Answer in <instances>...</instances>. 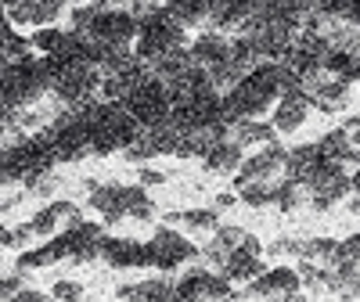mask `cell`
<instances>
[{"instance_id": "1", "label": "cell", "mask_w": 360, "mask_h": 302, "mask_svg": "<svg viewBox=\"0 0 360 302\" xmlns=\"http://www.w3.org/2000/svg\"><path fill=\"white\" fill-rule=\"evenodd\" d=\"M76 115L86 123L90 144H94V155H98V159L123 151V147L141 133V126L134 123V115L127 112L123 101H90V105H83Z\"/></svg>"}, {"instance_id": "2", "label": "cell", "mask_w": 360, "mask_h": 302, "mask_svg": "<svg viewBox=\"0 0 360 302\" xmlns=\"http://www.w3.org/2000/svg\"><path fill=\"white\" fill-rule=\"evenodd\" d=\"M137 25L141 29H137V40H134V54L148 69L162 65L166 58H173L180 51H188V29L180 25L166 8H155L152 15H144Z\"/></svg>"}, {"instance_id": "3", "label": "cell", "mask_w": 360, "mask_h": 302, "mask_svg": "<svg viewBox=\"0 0 360 302\" xmlns=\"http://www.w3.org/2000/svg\"><path fill=\"white\" fill-rule=\"evenodd\" d=\"M54 169V155L51 147L33 137V140H22L0 151V188H11V184H37L40 176H47Z\"/></svg>"}, {"instance_id": "4", "label": "cell", "mask_w": 360, "mask_h": 302, "mask_svg": "<svg viewBox=\"0 0 360 302\" xmlns=\"http://www.w3.org/2000/svg\"><path fill=\"white\" fill-rule=\"evenodd\" d=\"M123 105H127V112L134 115V123H137L141 130H159V126H166L169 119H173L169 94H166V86H162L155 76L144 79Z\"/></svg>"}, {"instance_id": "5", "label": "cell", "mask_w": 360, "mask_h": 302, "mask_svg": "<svg viewBox=\"0 0 360 302\" xmlns=\"http://www.w3.org/2000/svg\"><path fill=\"white\" fill-rule=\"evenodd\" d=\"M144 249H148V270H159V274H173L184 263L198 259V249L173 227H159L152 241H144Z\"/></svg>"}, {"instance_id": "6", "label": "cell", "mask_w": 360, "mask_h": 302, "mask_svg": "<svg viewBox=\"0 0 360 302\" xmlns=\"http://www.w3.org/2000/svg\"><path fill=\"white\" fill-rule=\"evenodd\" d=\"M40 140L51 147L54 162H83L94 155V144H90V130L79 115L65 119V123H58L51 130L40 133Z\"/></svg>"}, {"instance_id": "7", "label": "cell", "mask_w": 360, "mask_h": 302, "mask_svg": "<svg viewBox=\"0 0 360 302\" xmlns=\"http://www.w3.org/2000/svg\"><path fill=\"white\" fill-rule=\"evenodd\" d=\"M303 188L310 195V209H317V213H328L339 198L349 195V173L342 162H332V159H324L307 180H303Z\"/></svg>"}, {"instance_id": "8", "label": "cell", "mask_w": 360, "mask_h": 302, "mask_svg": "<svg viewBox=\"0 0 360 302\" xmlns=\"http://www.w3.org/2000/svg\"><path fill=\"white\" fill-rule=\"evenodd\" d=\"M285 162H288V147L281 140L266 144L263 151L249 155L242 162V169L234 173V191L245 188V184H278V180L285 176Z\"/></svg>"}, {"instance_id": "9", "label": "cell", "mask_w": 360, "mask_h": 302, "mask_svg": "<svg viewBox=\"0 0 360 302\" xmlns=\"http://www.w3.org/2000/svg\"><path fill=\"white\" fill-rule=\"evenodd\" d=\"M137 18L123 8H108L94 18V25L86 29V33L79 37H90V40H98V44H108V47H119V51H130L134 40H137Z\"/></svg>"}, {"instance_id": "10", "label": "cell", "mask_w": 360, "mask_h": 302, "mask_svg": "<svg viewBox=\"0 0 360 302\" xmlns=\"http://www.w3.org/2000/svg\"><path fill=\"white\" fill-rule=\"evenodd\" d=\"M234 252H252V256H263V245H259V237L242 230V227H231V223H220L213 230V237H209V245H205V259L209 266H224Z\"/></svg>"}, {"instance_id": "11", "label": "cell", "mask_w": 360, "mask_h": 302, "mask_svg": "<svg viewBox=\"0 0 360 302\" xmlns=\"http://www.w3.org/2000/svg\"><path fill=\"white\" fill-rule=\"evenodd\" d=\"M299 288H303V281H299V270H295V266H270V270H263L256 281H249L245 291L234 295V298L270 302V298H288V295H295Z\"/></svg>"}, {"instance_id": "12", "label": "cell", "mask_w": 360, "mask_h": 302, "mask_svg": "<svg viewBox=\"0 0 360 302\" xmlns=\"http://www.w3.org/2000/svg\"><path fill=\"white\" fill-rule=\"evenodd\" d=\"M58 237H62V245H65V259H72V263H94V259H101V241H105V227L101 223L79 220V223L65 227Z\"/></svg>"}, {"instance_id": "13", "label": "cell", "mask_w": 360, "mask_h": 302, "mask_svg": "<svg viewBox=\"0 0 360 302\" xmlns=\"http://www.w3.org/2000/svg\"><path fill=\"white\" fill-rule=\"evenodd\" d=\"M144 79H152V69H148L141 58L134 54L127 65H119L115 72L101 76V98H105V101H127Z\"/></svg>"}, {"instance_id": "14", "label": "cell", "mask_w": 360, "mask_h": 302, "mask_svg": "<svg viewBox=\"0 0 360 302\" xmlns=\"http://www.w3.org/2000/svg\"><path fill=\"white\" fill-rule=\"evenodd\" d=\"M101 259L112 270H148V249L134 237H108L101 241Z\"/></svg>"}, {"instance_id": "15", "label": "cell", "mask_w": 360, "mask_h": 302, "mask_svg": "<svg viewBox=\"0 0 360 302\" xmlns=\"http://www.w3.org/2000/svg\"><path fill=\"white\" fill-rule=\"evenodd\" d=\"M307 115H310V98L303 90H292V94L278 98V105L270 108V123H274L278 133H295L307 123Z\"/></svg>"}, {"instance_id": "16", "label": "cell", "mask_w": 360, "mask_h": 302, "mask_svg": "<svg viewBox=\"0 0 360 302\" xmlns=\"http://www.w3.org/2000/svg\"><path fill=\"white\" fill-rule=\"evenodd\" d=\"M256 11V0H217L213 15H209V29L213 33H242Z\"/></svg>"}, {"instance_id": "17", "label": "cell", "mask_w": 360, "mask_h": 302, "mask_svg": "<svg viewBox=\"0 0 360 302\" xmlns=\"http://www.w3.org/2000/svg\"><path fill=\"white\" fill-rule=\"evenodd\" d=\"M227 51H231V40L224 33H213V29H205V33H198L191 44H188V54H191V62L198 69H217L227 62Z\"/></svg>"}, {"instance_id": "18", "label": "cell", "mask_w": 360, "mask_h": 302, "mask_svg": "<svg viewBox=\"0 0 360 302\" xmlns=\"http://www.w3.org/2000/svg\"><path fill=\"white\" fill-rule=\"evenodd\" d=\"M242 162H245V147L238 144V140H220V144H213L202 155V169L205 173H213V176H234L238 169H242Z\"/></svg>"}, {"instance_id": "19", "label": "cell", "mask_w": 360, "mask_h": 302, "mask_svg": "<svg viewBox=\"0 0 360 302\" xmlns=\"http://www.w3.org/2000/svg\"><path fill=\"white\" fill-rule=\"evenodd\" d=\"M307 98H310V108L335 115V112H342V108H346V101H349V83L332 79V76L324 72V79H321V83H314V86L307 90Z\"/></svg>"}, {"instance_id": "20", "label": "cell", "mask_w": 360, "mask_h": 302, "mask_svg": "<svg viewBox=\"0 0 360 302\" xmlns=\"http://www.w3.org/2000/svg\"><path fill=\"white\" fill-rule=\"evenodd\" d=\"M123 184H90V209L105 220V223H119L127 220V209H123Z\"/></svg>"}, {"instance_id": "21", "label": "cell", "mask_w": 360, "mask_h": 302, "mask_svg": "<svg viewBox=\"0 0 360 302\" xmlns=\"http://www.w3.org/2000/svg\"><path fill=\"white\" fill-rule=\"evenodd\" d=\"M115 298H123V302H173V281L169 277H148L137 284H119Z\"/></svg>"}, {"instance_id": "22", "label": "cell", "mask_w": 360, "mask_h": 302, "mask_svg": "<svg viewBox=\"0 0 360 302\" xmlns=\"http://www.w3.org/2000/svg\"><path fill=\"white\" fill-rule=\"evenodd\" d=\"M213 4L217 0H162V8L184 25V29H198V25H209V15H213Z\"/></svg>"}, {"instance_id": "23", "label": "cell", "mask_w": 360, "mask_h": 302, "mask_svg": "<svg viewBox=\"0 0 360 302\" xmlns=\"http://www.w3.org/2000/svg\"><path fill=\"white\" fill-rule=\"evenodd\" d=\"M321 162H324V151H321V144H317V140H314V144H299V147H292V151H288L285 176H288V180H299V184H303V180H307Z\"/></svg>"}, {"instance_id": "24", "label": "cell", "mask_w": 360, "mask_h": 302, "mask_svg": "<svg viewBox=\"0 0 360 302\" xmlns=\"http://www.w3.org/2000/svg\"><path fill=\"white\" fill-rule=\"evenodd\" d=\"M65 259V245H62V237H47V245L40 249H22L18 256V274H25V270H44V266H54V263H62Z\"/></svg>"}, {"instance_id": "25", "label": "cell", "mask_w": 360, "mask_h": 302, "mask_svg": "<svg viewBox=\"0 0 360 302\" xmlns=\"http://www.w3.org/2000/svg\"><path fill=\"white\" fill-rule=\"evenodd\" d=\"M266 270V263H263V256H252V252H234L224 266H220V274L231 281V284H249V281H256L259 274Z\"/></svg>"}, {"instance_id": "26", "label": "cell", "mask_w": 360, "mask_h": 302, "mask_svg": "<svg viewBox=\"0 0 360 302\" xmlns=\"http://www.w3.org/2000/svg\"><path fill=\"white\" fill-rule=\"evenodd\" d=\"M169 227H184V230H195V234H213L220 227V213L213 205L209 209H180V213H169L166 216Z\"/></svg>"}, {"instance_id": "27", "label": "cell", "mask_w": 360, "mask_h": 302, "mask_svg": "<svg viewBox=\"0 0 360 302\" xmlns=\"http://www.w3.org/2000/svg\"><path fill=\"white\" fill-rule=\"evenodd\" d=\"M278 137H281V133L274 130V123H266V119H249V123L231 126V140H238L242 147H252V144L266 147V144H274Z\"/></svg>"}, {"instance_id": "28", "label": "cell", "mask_w": 360, "mask_h": 302, "mask_svg": "<svg viewBox=\"0 0 360 302\" xmlns=\"http://www.w3.org/2000/svg\"><path fill=\"white\" fill-rule=\"evenodd\" d=\"M123 209H127V220H137V223H152L155 220V198L148 195V188L141 184H127L123 191Z\"/></svg>"}, {"instance_id": "29", "label": "cell", "mask_w": 360, "mask_h": 302, "mask_svg": "<svg viewBox=\"0 0 360 302\" xmlns=\"http://www.w3.org/2000/svg\"><path fill=\"white\" fill-rule=\"evenodd\" d=\"M227 65L238 72V76H249L256 65H263V58L256 54V47L249 44V37H242V33H238L234 40H231V51H227Z\"/></svg>"}, {"instance_id": "30", "label": "cell", "mask_w": 360, "mask_h": 302, "mask_svg": "<svg viewBox=\"0 0 360 302\" xmlns=\"http://www.w3.org/2000/svg\"><path fill=\"white\" fill-rule=\"evenodd\" d=\"M303 259H310V263H317V266H324V270H335V266L342 263L339 241H335V237H310L307 249H303Z\"/></svg>"}, {"instance_id": "31", "label": "cell", "mask_w": 360, "mask_h": 302, "mask_svg": "<svg viewBox=\"0 0 360 302\" xmlns=\"http://www.w3.org/2000/svg\"><path fill=\"white\" fill-rule=\"evenodd\" d=\"M310 202L307 188L299 184V180H288L281 176L278 180V188H274V209H281V213H295V209H303Z\"/></svg>"}, {"instance_id": "32", "label": "cell", "mask_w": 360, "mask_h": 302, "mask_svg": "<svg viewBox=\"0 0 360 302\" xmlns=\"http://www.w3.org/2000/svg\"><path fill=\"white\" fill-rule=\"evenodd\" d=\"M295 270H299L303 288H310V291H332V270H324V266H317L310 259H299Z\"/></svg>"}, {"instance_id": "33", "label": "cell", "mask_w": 360, "mask_h": 302, "mask_svg": "<svg viewBox=\"0 0 360 302\" xmlns=\"http://www.w3.org/2000/svg\"><path fill=\"white\" fill-rule=\"evenodd\" d=\"M123 155L130 159V162H137V166H144V162H152V159H159V147H155V140H152V133L148 130H141L127 147H123Z\"/></svg>"}, {"instance_id": "34", "label": "cell", "mask_w": 360, "mask_h": 302, "mask_svg": "<svg viewBox=\"0 0 360 302\" xmlns=\"http://www.w3.org/2000/svg\"><path fill=\"white\" fill-rule=\"evenodd\" d=\"M274 188L278 184H245L238 188V202H245L249 209H266L274 205Z\"/></svg>"}, {"instance_id": "35", "label": "cell", "mask_w": 360, "mask_h": 302, "mask_svg": "<svg viewBox=\"0 0 360 302\" xmlns=\"http://www.w3.org/2000/svg\"><path fill=\"white\" fill-rule=\"evenodd\" d=\"M65 29H58V25H44V29H37V33H33V40H29V44H33L44 58L47 54H58V47H62L65 44Z\"/></svg>"}, {"instance_id": "36", "label": "cell", "mask_w": 360, "mask_h": 302, "mask_svg": "<svg viewBox=\"0 0 360 302\" xmlns=\"http://www.w3.org/2000/svg\"><path fill=\"white\" fill-rule=\"evenodd\" d=\"M303 249H307V241H299V237H278L266 245V256L270 259H288V256L303 259Z\"/></svg>"}, {"instance_id": "37", "label": "cell", "mask_w": 360, "mask_h": 302, "mask_svg": "<svg viewBox=\"0 0 360 302\" xmlns=\"http://www.w3.org/2000/svg\"><path fill=\"white\" fill-rule=\"evenodd\" d=\"M51 298H58V302H79L83 298V284H76V281H54V288H51Z\"/></svg>"}, {"instance_id": "38", "label": "cell", "mask_w": 360, "mask_h": 302, "mask_svg": "<svg viewBox=\"0 0 360 302\" xmlns=\"http://www.w3.org/2000/svg\"><path fill=\"white\" fill-rule=\"evenodd\" d=\"M137 184L141 188H162L166 184V173L162 169H152V166H141L137 169Z\"/></svg>"}, {"instance_id": "39", "label": "cell", "mask_w": 360, "mask_h": 302, "mask_svg": "<svg viewBox=\"0 0 360 302\" xmlns=\"http://www.w3.org/2000/svg\"><path fill=\"white\" fill-rule=\"evenodd\" d=\"M339 256H342V263H356L360 266V234L339 241Z\"/></svg>"}, {"instance_id": "40", "label": "cell", "mask_w": 360, "mask_h": 302, "mask_svg": "<svg viewBox=\"0 0 360 302\" xmlns=\"http://www.w3.org/2000/svg\"><path fill=\"white\" fill-rule=\"evenodd\" d=\"M22 274H11V277H0V302H11L18 291H22Z\"/></svg>"}, {"instance_id": "41", "label": "cell", "mask_w": 360, "mask_h": 302, "mask_svg": "<svg viewBox=\"0 0 360 302\" xmlns=\"http://www.w3.org/2000/svg\"><path fill=\"white\" fill-rule=\"evenodd\" d=\"M11 302H51V295L47 291H37V288H22Z\"/></svg>"}, {"instance_id": "42", "label": "cell", "mask_w": 360, "mask_h": 302, "mask_svg": "<svg viewBox=\"0 0 360 302\" xmlns=\"http://www.w3.org/2000/svg\"><path fill=\"white\" fill-rule=\"evenodd\" d=\"M342 133H346V137H349V140H353V144L360 147V115L346 119V126H342Z\"/></svg>"}, {"instance_id": "43", "label": "cell", "mask_w": 360, "mask_h": 302, "mask_svg": "<svg viewBox=\"0 0 360 302\" xmlns=\"http://www.w3.org/2000/svg\"><path fill=\"white\" fill-rule=\"evenodd\" d=\"M238 202V195H231V191H224V195H217V202H213V209L217 213H224V209H231Z\"/></svg>"}, {"instance_id": "44", "label": "cell", "mask_w": 360, "mask_h": 302, "mask_svg": "<svg viewBox=\"0 0 360 302\" xmlns=\"http://www.w3.org/2000/svg\"><path fill=\"white\" fill-rule=\"evenodd\" d=\"M0 245L15 249V230H11V227H4V223H0Z\"/></svg>"}, {"instance_id": "45", "label": "cell", "mask_w": 360, "mask_h": 302, "mask_svg": "<svg viewBox=\"0 0 360 302\" xmlns=\"http://www.w3.org/2000/svg\"><path fill=\"white\" fill-rule=\"evenodd\" d=\"M22 4H29V0H0V8H4V15H11V11H18Z\"/></svg>"}, {"instance_id": "46", "label": "cell", "mask_w": 360, "mask_h": 302, "mask_svg": "<svg viewBox=\"0 0 360 302\" xmlns=\"http://www.w3.org/2000/svg\"><path fill=\"white\" fill-rule=\"evenodd\" d=\"M349 195H360V166L349 173Z\"/></svg>"}, {"instance_id": "47", "label": "cell", "mask_w": 360, "mask_h": 302, "mask_svg": "<svg viewBox=\"0 0 360 302\" xmlns=\"http://www.w3.org/2000/svg\"><path fill=\"white\" fill-rule=\"evenodd\" d=\"M349 213H353V216H360V195H353V198H349Z\"/></svg>"}, {"instance_id": "48", "label": "cell", "mask_w": 360, "mask_h": 302, "mask_svg": "<svg viewBox=\"0 0 360 302\" xmlns=\"http://www.w3.org/2000/svg\"><path fill=\"white\" fill-rule=\"evenodd\" d=\"M270 302H292V295H288V298H270Z\"/></svg>"}, {"instance_id": "49", "label": "cell", "mask_w": 360, "mask_h": 302, "mask_svg": "<svg viewBox=\"0 0 360 302\" xmlns=\"http://www.w3.org/2000/svg\"><path fill=\"white\" fill-rule=\"evenodd\" d=\"M0 151H4V130H0Z\"/></svg>"}, {"instance_id": "50", "label": "cell", "mask_w": 360, "mask_h": 302, "mask_svg": "<svg viewBox=\"0 0 360 302\" xmlns=\"http://www.w3.org/2000/svg\"><path fill=\"white\" fill-rule=\"evenodd\" d=\"M69 4H83V0H69Z\"/></svg>"}, {"instance_id": "51", "label": "cell", "mask_w": 360, "mask_h": 302, "mask_svg": "<svg viewBox=\"0 0 360 302\" xmlns=\"http://www.w3.org/2000/svg\"><path fill=\"white\" fill-rule=\"evenodd\" d=\"M356 83H360V69H356Z\"/></svg>"}, {"instance_id": "52", "label": "cell", "mask_w": 360, "mask_h": 302, "mask_svg": "<svg viewBox=\"0 0 360 302\" xmlns=\"http://www.w3.org/2000/svg\"><path fill=\"white\" fill-rule=\"evenodd\" d=\"M227 302H231V298H227Z\"/></svg>"}]
</instances>
